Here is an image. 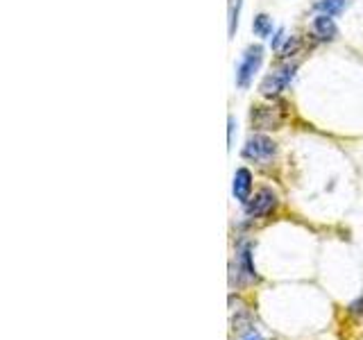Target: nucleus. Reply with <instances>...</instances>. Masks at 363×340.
<instances>
[{
	"mask_svg": "<svg viewBox=\"0 0 363 340\" xmlns=\"http://www.w3.org/2000/svg\"><path fill=\"white\" fill-rule=\"evenodd\" d=\"M261 62H264V48H261V45H247L241 62L236 66V84L241 89H247L255 73L259 71Z\"/></svg>",
	"mask_w": 363,
	"mask_h": 340,
	"instance_id": "1",
	"label": "nucleus"
},
{
	"mask_svg": "<svg viewBox=\"0 0 363 340\" xmlns=\"http://www.w3.org/2000/svg\"><path fill=\"white\" fill-rule=\"evenodd\" d=\"M275 154H277V143L264 134L250 136L243 147V157L250 159V162H257V164H268Z\"/></svg>",
	"mask_w": 363,
	"mask_h": 340,
	"instance_id": "2",
	"label": "nucleus"
},
{
	"mask_svg": "<svg viewBox=\"0 0 363 340\" xmlns=\"http://www.w3.org/2000/svg\"><path fill=\"white\" fill-rule=\"evenodd\" d=\"M295 68H298V66H295V64H289V66L279 68V71L266 75L264 79H261L259 91H261L264 96H268V98L281 94V91L291 84V79H293V75H295Z\"/></svg>",
	"mask_w": 363,
	"mask_h": 340,
	"instance_id": "3",
	"label": "nucleus"
},
{
	"mask_svg": "<svg viewBox=\"0 0 363 340\" xmlns=\"http://www.w3.org/2000/svg\"><path fill=\"white\" fill-rule=\"evenodd\" d=\"M275 204H277L275 193L270 188H261L245 202V213L250 218H264V215H268L272 209H275Z\"/></svg>",
	"mask_w": 363,
	"mask_h": 340,
	"instance_id": "4",
	"label": "nucleus"
},
{
	"mask_svg": "<svg viewBox=\"0 0 363 340\" xmlns=\"http://www.w3.org/2000/svg\"><path fill=\"white\" fill-rule=\"evenodd\" d=\"M281 116L272 107H255L252 111V123L259 130H277Z\"/></svg>",
	"mask_w": 363,
	"mask_h": 340,
	"instance_id": "5",
	"label": "nucleus"
},
{
	"mask_svg": "<svg viewBox=\"0 0 363 340\" xmlns=\"http://www.w3.org/2000/svg\"><path fill=\"white\" fill-rule=\"evenodd\" d=\"M250 191H252V175H250L247 168H238L236 175H234V184H232L234 198L241 200V202H247Z\"/></svg>",
	"mask_w": 363,
	"mask_h": 340,
	"instance_id": "6",
	"label": "nucleus"
},
{
	"mask_svg": "<svg viewBox=\"0 0 363 340\" xmlns=\"http://www.w3.org/2000/svg\"><path fill=\"white\" fill-rule=\"evenodd\" d=\"M313 32H315V37L323 41H334L338 37V28H336L334 18L327 14H318L313 18Z\"/></svg>",
	"mask_w": 363,
	"mask_h": 340,
	"instance_id": "7",
	"label": "nucleus"
},
{
	"mask_svg": "<svg viewBox=\"0 0 363 340\" xmlns=\"http://www.w3.org/2000/svg\"><path fill=\"white\" fill-rule=\"evenodd\" d=\"M252 30H255L257 37L268 39L270 34H272V18H270L268 14H259V16H255V21H252Z\"/></svg>",
	"mask_w": 363,
	"mask_h": 340,
	"instance_id": "8",
	"label": "nucleus"
},
{
	"mask_svg": "<svg viewBox=\"0 0 363 340\" xmlns=\"http://www.w3.org/2000/svg\"><path fill=\"white\" fill-rule=\"evenodd\" d=\"M347 0H320V3L315 5V9L320 11V14H327V16H334V14H340L345 7Z\"/></svg>",
	"mask_w": 363,
	"mask_h": 340,
	"instance_id": "9",
	"label": "nucleus"
},
{
	"mask_svg": "<svg viewBox=\"0 0 363 340\" xmlns=\"http://www.w3.org/2000/svg\"><path fill=\"white\" fill-rule=\"evenodd\" d=\"M238 261H241V266L245 270V275L250 279H255L257 277V272H255V266H252V256H250V245H243L241 247V252H238Z\"/></svg>",
	"mask_w": 363,
	"mask_h": 340,
	"instance_id": "10",
	"label": "nucleus"
},
{
	"mask_svg": "<svg viewBox=\"0 0 363 340\" xmlns=\"http://www.w3.org/2000/svg\"><path fill=\"white\" fill-rule=\"evenodd\" d=\"M241 5H243V0H234V3H232V9H230V37H234V32L238 28V11H241Z\"/></svg>",
	"mask_w": 363,
	"mask_h": 340,
	"instance_id": "11",
	"label": "nucleus"
},
{
	"mask_svg": "<svg viewBox=\"0 0 363 340\" xmlns=\"http://www.w3.org/2000/svg\"><path fill=\"white\" fill-rule=\"evenodd\" d=\"M232 134H234V118L230 116V145H232Z\"/></svg>",
	"mask_w": 363,
	"mask_h": 340,
	"instance_id": "12",
	"label": "nucleus"
},
{
	"mask_svg": "<svg viewBox=\"0 0 363 340\" xmlns=\"http://www.w3.org/2000/svg\"><path fill=\"white\" fill-rule=\"evenodd\" d=\"M247 340H261V338H259V336H257V338H255V336H252V338H247Z\"/></svg>",
	"mask_w": 363,
	"mask_h": 340,
	"instance_id": "13",
	"label": "nucleus"
}]
</instances>
